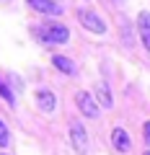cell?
Masks as SVG:
<instances>
[{
  "instance_id": "9c48e42d",
  "label": "cell",
  "mask_w": 150,
  "mask_h": 155,
  "mask_svg": "<svg viewBox=\"0 0 150 155\" xmlns=\"http://www.w3.org/2000/svg\"><path fill=\"white\" fill-rule=\"evenodd\" d=\"M96 104L98 106H104V109H111V93H109V88H106V83H98L96 85Z\"/></svg>"
},
{
  "instance_id": "7c38bea8",
  "label": "cell",
  "mask_w": 150,
  "mask_h": 155,
  "mask_svg": "<svg viewBox=\"0 0 150 155\" xmlns=\"http://www.w3.org/2000/svg\"><path fill=\"white\" fill-rule=\"evenodd\" d=\"M8 140H11L8 137V127H5V122H0V147H5Z\"/></svg>"
},
{
  "instance_id": "30bf717a",
  "label": "cell",
  "mask_w": 150,
  "mask_h": 155,
  "mask_svg": "<svg viewBox=\"0 0 150 155\" xmlns=\"http://www.w3.org/2000/svg\"><path fill=\"white\" fill-rule=\"evenodd\" d=\"M52 62H55V67H57L60 72H65V75H72V72H75V65H72V60H67V57H62V54H57Z\"/></svg>"
},
{
  "instance_id": "8fae6325",
  "label": "cell",
  "mask_w": 150,
  "mask_h": 155,
  "mask_svg": "<svg viewBox=\"0 0 150 155\" xmlns=\"http://www.w3.org/2000/svg\"><path fill=\"white\" fill-rule=\"evenodd\" d=\"M0 96H3V98H5V101H8V104H11V106L16 104V98H13V93H11V88H8V85L3 83V80H0Z\"/></svg>"
},
{
  "instance_id": "4fadbf2b",
  "label": "cell",
  "mask_w": 150,
  "mask_h": 155,
  "mask_svg": "<svg viewBox=\"0 0 150 155\" xmlns=\"http://www.w3.org/2000/svg\"><path fill=\"white\" fill-rule=\"evenodd\" d=\"M142 132H145V140H148V145H150V122H145V127H142Z\"/></svg>"
},
{
  "instance_id": "5b68a950",
  "label": "cell",
  "mask_w": 150,
  "mask_h": 155,
  "mask_svg": "<svg viewBox=\"0 0 150 155\" xmlns=\"http://www.w3.org/2000/svg\"><path fill=\"white\" fill-rule=\"evenodd\" d=\"M26 3L36 13H47V16H60V13H62V8L57 5L55 0H26Z\"/></svg>"
},
{
  "instance_id": "277c9868",
  "label": "cell",
  "mask_w": 150,
  "mask_h": 155,
  "mask_svg": "<svg viewBox=\"0 0 150 155\" xmlns=\"http://www.w3.org/2000/svg\"><path fill=\"white\" fill-rule=\"evenodd\" d=\"M70 140H72V147L78 150V153H85L88 150V134H85V129H83L80 122L70 124Z\"/></svg>"
},
{
  "instance_id": "7a4b0ae2",
  "label": "cell",
  "mask_w": 150,
  "mask_h": 155,
  "mask_svg": "<svg viewBox=\"0 0 150 155\" xmlns=\"http://www.w3.org/2000/svg\"><path fill=\"white\" fill-rule=\"evenodd\" d=\"M75 104H78L80 114L91 116V119H96V116H98V109H101V106L96 104V98L88 93V91H78V93H75Z\"/></svg>"
},
{
  "instance_id": "52a82bcc",
  "label": "cell",
  "mask_w": 150,
  "mask_h": 155,
  "mask_svg": "<svg viewBox=\"0 0 150 155\" xmlns=\"http://www.w3.org/2000/svg\"><path fill=\"white\" fill-rule=\"evenodd\" d=\"M111 142H114V150H117V153H129V147H132L129 134L124 132L122 127H117L114 132H111Z\"/></svg>"
},
{
  "instance_id": "3957f363",
  "label": "cell",
  "mask_w": 150,
  "mask_h": 155,
  "mask_svg": "<svg viewBox=\"0 0 150 155\" xmlns=\"http://www.w3.org/2000/svg\"><path fill=\"white\" fill-rule=\"evenodd\" d=\"M78 21L83 23L91 34H104V31H106V23L101 21L93 11H88V8H80V11H78Z\"/></svg>"
},
{
  "instance_id": "6da1fadb",
  "label": "cell",
  "mask_w": 150,
  "mask_h": 155,
  "mask_svg": "<svg viewBox=\"0 0 150 155\" xmlns=\"http://www.w3.org/2000/svg\"><path fill=\"white\" fill-rule=\"evenodd\" d=\"M34 34H36L42 41H47V44H65L67 39H70V31H67V26H62V23L34 26Z\"/></svg>"
},
{
  "instance_id": "ba28073f",
  "label": "cell",
  "mask_w": 150,
  "mask_h": 155,
  "mask_svg": "<svg viewBox=\"0 0 150 155\" xmlns=\"http://www.w3.org/2000/svg\"><path fill=\"white\" fill-rule=\"evenodd\" d=\"M36 104H39V109L42 111H55V93L52 91H44V88H39L36 91Z\"/></svg>"
},
{
  "instance_id": "5bb4252c",
  "label": "cell",
  "mask_w": 150,
  "mask_h": 155,
  "mask_svg": "<svg viewBox=\"0 0 150 155\" xmlns=\"http://www.w3.org/2000/svg\"><path fill=\"white\" fill-rule=\"evenodd\" d=\"M145 155H150V150H148V153H145Z\"/></svg>"
},
{
  "instance_id": "8992f818",
  "label": "cell",
  "mask_w": 150,
  "mask_h": 155,
  "mask_svg": "<svg viewBox=\"0 0 150 155\" xmlns=\"http://www.w3.org/2000/svg\"><path fill=\"white\" fill-rule=\"evenodd\" d=\"M137 31H140V39H142L145 49L150 52V13L148 11H142L137 16Z\"/></svg>"
}]
</instances>
